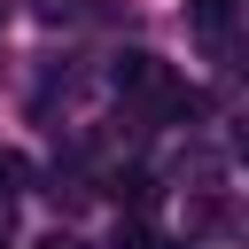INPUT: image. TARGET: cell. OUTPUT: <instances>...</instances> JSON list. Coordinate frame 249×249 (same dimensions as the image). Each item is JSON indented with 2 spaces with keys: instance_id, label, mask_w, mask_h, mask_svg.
Wrapping results in <instances>:
<instances>
[{
  "instance_id": "obj_4",
  "label": "cell",
  "mask_w": 249,
  "mask_h": 249,
  "mask_svg": "<svg viewBox=\"0 0 249 249\" xmlns=\"http://www.w3.org/2000/svg\"><path fill=\"white\" fill-rule=\"evenodd\" d=\"M117 249H156V233H148V218H117Z\"/></svg>"
},
{
  "instance_id": "obj_2",
  "label": "cell",
  "mask_w": 249,
  "mask_h": 249,
  "mask_svg": "<svg viewBox=\"0 0 249 249\" xmlns=\"http://www.w3.org/2000/svg\"><path fill=\"white\" fill-rule=\"evenodd\" d=\"M117 202H124L132 218H148V202H156V179H148V171H124V179H117Z\"/></svg>"
},
{
  "instance_id": "obj_6",
  "label": "cell",
  "mask_w": 249,
  "mask_h": 249,
  "mask_svg": "<svg viewBox=\"0 0 249 249\" xmlns=\"http://www.w3.org/2000/svg\"><path fill=\"white\" fill-rule=\"evenodd\" d=\"M47 249H86V241H47Z\"/></svg>"
},
{
  "instance_id": "obj_3",
  "label": "cell",
  "mask_w": 249,
  "mask_h": 249,
  "mask_svg": "<svg viewBox=\"0 0 249 249\" xmlns=\"http://www.w3.org/2000/svg\"><path fill=\"white\" fill-rule=\"evenodd\" d=\"M23 187H31V163H23L16 148H0V202H16Z\"/></svg>"
},
{
  "instance_id": "obj_7",
  "label": "cell",
  "mask_w": 249,
  "mask_h": 249,
  "mask_svg": "<svg viewBox=\"0 0 249 249\" xmlns=\"http://www.w3.org/2000/svg\"><path fill=\"white\" fill-rule=\"evenodd\" d=\"M179 249H187V241H179Z\"/></svg>"
},
{
  "instance_id": "obj_1",
  "label": "cell",
  "mask_w": 249,
  "mask_h": 249,
  "mask_svg": "<svg viewBox=\"0 0 249 249\" xmlns=\"http://www.w3.org/2000/svg\"><path fill=\"white\" fill-rule=\"evenodd\" d=\"M233 16H241V0H187L195 39H210V47H226V39H233Z\"/></svg>"
},
{
  "instance_id": "obj_5",
  "label": "cell",
  "mask_w": 249,
  "mask_h": 249,
  "mask_svg": "<svg viewBox=\"0 0 249 249\" xmlns=\"http://www.w3.org/2000/svg\"><path fill=\"white\" fill-rule=\"evenodd\" d=\"M31 8H39V16H47V23H70V16H78V8H86V0H31Z\"/></svg>"
}]
</instances>
